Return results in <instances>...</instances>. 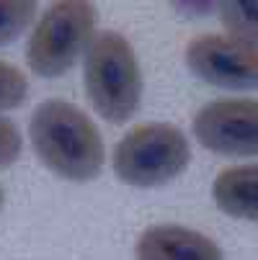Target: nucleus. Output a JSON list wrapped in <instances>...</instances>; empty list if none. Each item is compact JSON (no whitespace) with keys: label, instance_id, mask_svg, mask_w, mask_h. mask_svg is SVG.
<instances>
[{"label":"nucleus","instance_id":"obj_1","mask_svg":"<svg viewBox=\"0 0 258 260\" xmlns=\"http://www.w3.org/2000/svg\"><path fill=\"white\" fill-rule=\"evenodd\" d=\"M28 134L42 162L65 180L85 183L103 168V139L93 119L75 103L49 98L36 106Z\"/></svg>","mask_w":258,"mask_h":260},{"label":"nucleus","instance_id":"obj_2","mask_svg":"<svg viewBox=\"0 0 258 260\" xmlns=\"http://www.w3.org/2000/svg\"><path fill=\"white\" fill-rule=\"evenodd\" d=\"M85 93L98 114L122 124L134 116L142 98V75L132 44L117 31H101L85 49Z\"/></svg>","mask_w":258,"mask_h":260},{"label":"nucleus","instance_id":"obj_3","mask_svg":"<svg viewBox=\"0 0 258 260\" xmlns=\"http://www.w3.org/2000/svg\"><path fill=\"white\" fill-rule=\"evenodd\" d=\"M189 139L173 124H139L129 129L114 150V173L134 188H155L186 170Z\"/></svg>","mask_w":258,"mask_h":260},{"label":"nucleus","instance_id":"obj_4","mask_svg":"<svg viewBox=\"0 0 258 260\" xmlns=\"http://www.w3.org/2000/svg\"><path fill=\"white\" fill-rule=\"evenodd\" d=\"M96 18L98 13L93 3L67 0V3L49 6L31 31L26 47L28 67L39 78L65 75L93 42Z\"/></svg>","mask_w":258,"mask_h":260},{"label":"nucleus","instance_id":"obj_5","mask_svg":"<svg viewBox=\"0 0 258 260\" xmlns=\"http://www.w3.org/2000/svg\"><path fill=\"white\" fill-rule=\"evenodd\" d=\"M186 64L214 88H258V47L225 34H202L186 47Z\"/></svg>","mask_w":258,"mask_h":260},{"label":"nucleus","instance_id":"obj_6","mask_svg":"<svg viewBox=\"0 0 258 260\" xmlns=\"http://www.w3.org/2000/svg\"><path fill=\"white\" fill-rule=\"evenodd\" d=\"M194 134L217 155H258V98H222L202 106L194 116Z\"/></svg>","mask_w":258,"mask_h":260},{"label":"nucleus","instance_id":"obj_7","mask_svg":"<svg viewBox=\"0 0 258 260\" xmlns=\"http://www.w3.org/2000/svg\"><path fill=\"white\" fill-rule=\"evenodd\" d=\"M137 260H225L214 240L181 224L145 230L134 247Z\"/></svg>","mask_w":258,"mask_h":260},{"label":"nucleus","instance_id":"obj_8","mask_svg":"<svg viewBox=\"0 0 258 260\" xmlns=\"http://www.w3.org/2000/svg\"><path fill=\"white\" fill-rule=\"evenodd\" d=\"M217 206L235 219L258 221V165H235L212 183Z\"/></svg>","mask_w":258,"mask_h":260},{"label":"nucleus","instance_id":"obj_9","mask_svg":"<svg viewBox=\"0 0 258 260\" xmlns=\"http://www.w3.org/2000/svg\"><path fill=\"white\" fill-rule=\"evenodd\" d=\"M219 18L227 26L230 36L258 47V0H248V3L233 0V3H222L219 6Z\"/></svg>","mask_w":258,"mask_h":260},{"label":"nucleus","instance_id":"obj_10","mask_svg":"<svg viewBox=\"0 0 258 260\" xmlns=\"http://www.w3.org/2000/svg\"><path fill=\"white\" fill-rule=\"evenodd\" d=\"M36 18V3L28 0H0V47L26 31Z\"/></svg>","mask_w":258,"mask_h":260},{"label":"nucleus","instance_id":"obj_11","mask_svg":"<svg viewBox=\"0 0 258 260\" xmlns=\"http://www.w3.org/2000/svg\"><path fill=\"white\" fill-rule=\"evenodd\" d=\"M28 95V80L26 75L11 62L0 59V111L16 108Z\"/></svg>","mask_w":258,"mask_h":260},{"label":"nucleus","instance_id":"obj_12","mask_svg":"<svg viewBox=\"0 0 258 260\" xmlns=\"http://www.w3.org/2000/svg\"><path fill=\"white\" fill-rule=\"evenodd\" d=\"M21 155V134L16 124L6 116H0V168H8Z\"/></svg>","mask_w":258,"mask_h":260},{"label":"nucleus","instance_id":"obj_13","mask_svg":"<svg viewBox=\"0 0 258 260\" xmlns=\"http://www.w3.org/2000/svg\"><path fill=\"white\" fill-rule=\"evenodd\" d=\"M3 201H6V199H3V188H0V209H3Z\"/></svg>","mask_w":258,"mask_h":260}]
</instances>
